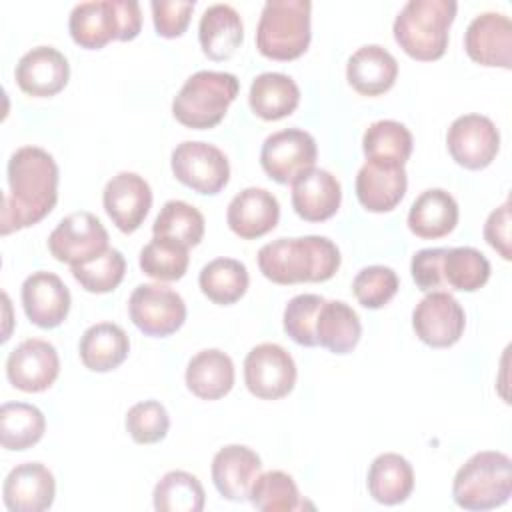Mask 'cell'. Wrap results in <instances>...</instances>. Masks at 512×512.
Here are the masks:
<instances>
[{
	"mask_svg": "<svg viewBox=\"0 0 512 512\" xmlns=\"http://www.w3.org/2000/svg\"><path fill=\"white\" fill-rule=\"evenodd\" d=\"M242 38V18L230 4H212L200 16L198 40L210 60H228L242 44Z\"/></svg>",
	"mask_w": 512,
	"mask_h": 512,
	"instance_id": "26",
	"label": "cell"
},
{
	"mask_svg": "<svg viewBox=\"0 0 512 512\" xmlns=\"http://www.w3.org/2000/svg\"><path fill=\"white\" fill-rule=\"evenodd\" d=\"M446 250L448 248H422L412 256L410 272L420 290L434 292L446 286L442 276V260Z\"/></svg>",
	"mask_w": 512,
	"mask_h": 512,
	"instance_id": "46",
	"label": "cell"
},
{
	"mask_svg": "<svg viewBox=\"0 0 512 512\" xmlns=\"http://www.w3.org/2000/svg\"><path fill=\"white\" fill-rule=\"evenodd\" d=\"M280 218V204L266 188L250 186L240 190L228 204L226 222L228 228L244 238L254 240L276 228Z\"/></svg>",
	"mask_w": 512,
	"mask_h": 512,
	"instance_id": "22",
	"label": "cell"
},
{
	"mask_svg": "<svg viewBox=\"0 0 512 512\" xmlns=\"http://www.w3.org/2000/svg\"><path fill=\"white\" fill-rule=\"evenodd\" d=\"M128 314L134 326L146 336L164 338L174 334L186 320L182 296L164 284H140L128 300Z\"/></svg>",
	"mask_w": 512,
	"mask_h": 512,
	"instance_id": "9",
	"label": "cell"
},
{
	"mask_svg": "<svg viewBox=\"0 0 512 512\" xmlns=\"http://www.w3.org/2000/svg\"><path fill=\"white\" fill-rule=\"evenodd\" d=\"M248 282V270L236 258H214L200 270L198 276L202 294L220 306L238 302L246 294Z\"/></svg>",
	"mask_w": 512,
	"mask_h": 512,
	"instance_id": "34",
	"label": "cell"
},
{
	"mask_svg": "<svg viewBox=\"0 0 512 512\" xmlns=\"http://www.w3.org/2000/svg\"><path fill=\"white\" fill-rule=\"evenodd\" d=\"M126 272V260L120 250L116 248H106L100 256L94 260L72 266V276L76 282L92 294H106L112 292L124 278Z\"/></svg>",
	"mask_w": 512,
	"mask_h": 512,
	"instance_id": "41",
	"label": "cell"
},
{
	"mask_svg": "<svg viewBox=\"0 0 512 512\" xmlns=\"http://www.w3.org/2000/svg\"><path fill=\"white\" fill-rule=\"evenodd\" d=\"M442 276L446 286L460 292H474L488 282L490 262L472 246L448 248L442 260Z\"/></svg>",
	"mask_w": 512,
	"mask_h": 512,
	"instance_id": "37",
	"label": "cell"
},
{
	"mask_svg": "<svg viewBox=\"0 0 512 512\" xmlns=\"http://www.w3.org/2000/svg\"><path fill=\"white\" fill-rule=\"evenodd\" d=\"M8 192L2 198L0 234L34 226L48 216L58 200V166L38 146L18 148L6 166Z\"/></svg>",
	"mask_w": 512,
	"mask_h": 512,
	"instance_id": "1",
	"label": "cell"
},
{
	"mask_svg": "<svg viewBox=\"0 0 512 512\" xmlns=\"http://www.w3.org/2000/svg\"><path fill=\"white\" fill-rule=\"evenodd\" d=\"M260 456L242 444H228L212 458V482L218 494L232 502L250 500V490L260 476Z\"/></svg>",
	"mask_w": 512,
	"mask_h": 512,
	"instance_id": "21",
	"label": "cell"
},
{
	"mask_svg": "<svg viewBox=\"0 0 512 512\" xmlns=\"http://www.w3.org/2000/svg\"><path fill=\"white\" fill-rule=\"evenodd\" d=\"M310 10L308 0H268L256 26V48L272 60H294L310 44Z\"/></svg>",
	"mask_w": 512,
	"mask_h": 512,
	"instance_id": "7",
	"label": "cell"
},
{
	"mask_svg": "<svg viewBox=\"0 0 512 512\" xmlns=\"http://www.w3.org/2000/svg\"><path fill=\"white\" fill-rule=\"evenodd\" d=\"M408 176L404 166L366 160L356 174V198L370 212L394 210L406 194Z\"/></svg>",
	"mask_w": 512,
	"mask_h": 512,
	"instance_id": "24",
	"label": "cell"
},
{
	"mask_svg": "<svg viewBox=\"0 0 512 512\" xmlns=\"http://www.w3.org/2000/svg\"><path fill=\"white\" fill-rule=\"evenodd\" d=\"M246 388L262 400H278L296 384V364L286 348L274 342L254 346L244 360Z\"/></svg>",
	"mask_w": 512,
	"mask_h": 512,
	"instance_id": "12",
	"label": "cell"
},
{
	"mask_svg": "<svg viewBox=\"0 0 512 512\" xmlns=\"http://www.w3.org/2000/svg\"><path fill=\"white\" fill-rule=\"evenodd\" d=\"M250 502L262 512H292L302 506L294 478L282 470H270L256 478Z\"/></svg>",
	"mask_w": 512,
	"mask_h": 512,
	"instance_id": "40",
	"label": "cell"
},
{
	"mask_svg": "<svg viewBox=\"0 0 512 512\" xmlns=\"http://www.w3.org/2000/svg\"><path fill=\"white\" fill-rule=\"evenodd\" d=\"M456 10L454 0H408L394 20V40L414 60H438L448 48Z\"/></svg>",
	"mask_w": 512,
	"mask_h": 512,
	"instance_id": "3",
	"label": "cell"
},
{
	"mask_svg": "<svg viewBox=\"0 0 512 512\" xmlns=\"http://www.w3.org/2000/svg\"><path fill=\"white\" fill-rule=\"evenodd\" d=\"M398 76L396 58L380 44L358 48L346 64L348 84L364 96H380L388 92Z\"/></svg>",
	"mask_w": 512,
	"mask_h": 512,
	"instance_id": "25",
	"label": "cell"
},
{
	"mask_svg": "<svg viewBox=\"0 0 512 512\" xmlns=\"http://www.w3.org/2000/svg\"><path fill=\"white\" fill-rule=\"evenodd\" d=\"M46 418L40 408L26 402H4L0 406V442L6 450H26L40 442Z\"/></svg>",
	"mask_w": 512,
	"mask_h": 512,
	"instance_id": "35",
	"label": "cell"
},
{
	"mask_svg": "<svg viewBox=\"0 0 512 512\" xmlns=\"http://www.w3.org/2000/svg\"><path fill=\"white\" fill-rule=\"evenodd\" d=\"M342 200L338 178L322 168H310L292 182V208L306 222L332 218Z\"/></svg>",
	"mask_w": 512,
	"mask_h": 512,
	"instance_id": "23",
	"label": "cell"
},
{
	"mask_svg": "<svg viewBox=\"0 0 512 512\" xmlns=\"http://www.w3.org/2000/svg\"><path fill=\"white\" fill-rule=\"evenodd\" d=\"M54 496V476L40 462L18 464L4 478L2 498L10 512H44L52 506Z\"/></svg>",
	"mask_w": 512,
	"mask_h": 512,
	"instance_id": "20",
	"label": "cell"
},
{
	"mask_svg": "<svg viewBox=\"0 0 512 512\" xmlns=\"http://www.w3.org/2000/svg\"><path fill=\"white\" fill-rule=\"evenodd\" d=\"M458 224V204L442 188L424 190L410 206L408 228L418 238L434 240L450 234Z\"/></svg>",
	"mask_w": 512,
	"mask_h": 512,
	"instance_id": "27",
	"label": "cell"
},
{
	"mask_svg": "<svg viewBox=\"0 0 512 512\" xmlns=\"http://www.w3.org/2000/svg\"><path fill=\"white\" fill-rule=\"evenodd\" d=\"M158 512H200L206 502L200 480L186 470L166 472L152 492Z\"/></svg>",
	"mask_w": 512,
	"mask_h": 512,
	"instance_id": "36",
	"label": "cell"
},
{
	"mask_svg": "<svg viewBox=\"0 0 512 512\" xmlns=\"http://www.w3.org/2000/svg\"><path fill=\"white\" fill-rule=\"evenodd\" d=\"M300 102L298 84L282 72L258 74L248 92V104L262 120H282L290 116Z\"/></svg>",
	"mask_w": 512,
	"mask_h": 512,
	"instance_id": "30",
	"label": "cell"
},
{
	"mask_svg": "<svg viewBox=\"0 0 512 512\" xmlns=\"http://www.w3.org/2000/svg\"><path fill=\"white\" fill-rule=\"evenodd\" d=\"M22 306L32 324L56 328L70 312V290L58 274L38 270L22 282Z\"/></svg>",
	"mask_w": 512,
	"mask_h": 512,
	"instance_id": "18",
	"label": "cell"
},
{
	"mask_svg": "<svg viewBox=\"0 0 512 512\" xmlns=\"http://www.w3.org/2000/svg\"><path fill=\"white\" fill-rule=\"evenodd\" d=\"M324 304L318 294H298L284 308V332L300 346H318L316 340V318Z\"/></svg>",
	"mask_w": 512,
	"mask_h": 512,
	"instance_id": "43",
	"label": "cell"
},
{
	"mask_svg": "<svg viewBox=\"0 0 512 512\" xmlns=\"http://www.w3.org/2000/svg\"><path fill=\"white\" fill-rule=\"evenodd\" d=\"M196 2L194 0H152V22L162 38H178L186 32Z\"/></svg>",
	"mask_w": 512,
	"mask_h": 512,
	"instance_id": "45",
	"label": "cell"
},
{
	"mask_svg": "<svg viewBox=\"0 0 512 512\" xmlns=\"http://www.w3.org/2000/svg\"><path fill=\"white\" fill-rule=\"evenodd\" d=\"M512 496V460L504 452L482 450L456 472L452 498L464 510H492Z\"/></svg>",
	"mask_w": 512,
	"mask_h": 512,
	"instance_id": "4",
	"label": "cell"
},
{
	"mask_svg": "<svg viewBox=\"0 0 512 512\" xmlns=\"http://www.w3.org/2000/svg\"><path fill=\"white\" fill-rule=\"evenodd\" d=\"M14 78L22 92L36 98H48L68 84L70 64L60 50L52 46H36L18 60Z\"/></svg>",
	"mask_w": 512,
	"mask_h": 512,
	"instance_id": "19",
	"label": "cell"
},
{
	"mask_svg": "<svg viewBox=\"0 0 512 512\" xmlns=\"http://www.w3.org/2000/svg\"><path fill=\"white\" fill-rule=\"evenodd\" d=\"M398 274L390 266L374 264L362 268L352 280V292L356 300L370 310L386 306L398 292Z\"/></svg>",
	"mask_w": 512,
	"mask_h": 512,
	"instance_id": "42",
	"label": "cell"
},
{
	"mask_svg": "<svg viewBox=\"0 0 512 512\" xmlns=\"http://www.w3.org/2000/svg\"><path fill=\"white\" fill-rule=\"evenodd\" d=\"M446 146L456 164L482 170L492 164L500 150V132L488 116L464 114L450 124Z\"/></svg>",
	"mask_w": 512,
	"mask_h": 512,
	"instance_id": "14",
	"label": "cell"
},
{
	"mask_svg": "<svg viewBox=\"0 0 512 512\" xmlns=\"http://www.w3.org/2000/svg\"><path fill=\"white\" fill-rule=\"evenodd\" d=\"M170 166L178 182L198 194H218L230 180L226 154L208 142L186 140L172 150Z\"/></svg>",
	"mask_w": 512,
	"mask_h": 512,
	"instance_id": "8",
	"label": "cell"
},
{
	"mask_svg": "<svg viewBox=\"0 0 512 512\" xmlns=\"http://www.w3.org/2000/svg\"><path fill=\"white\" fill-rule=\"evenodd\" d=\"M316 140L302 128H286L270 134L260 150L262 170L278 184H292L300 174L314 168Z\"/></svg>",
	"mask_w": 512,
	"mask_h": 512,
	"instance_id": "10",
	"label": "cell"
},
{
	"mask_svg": "<svg viewBox=\"0 0 512 512\" xmlns=\"http://www.w3.org/2000/svg\"><path fill=\"white\" fill-rule=\"evenodd\" d=\"M60 372V358L54 344L28 338L6 358V376L22 392H42L54 384Z\"/></svg>",
	"mask_w": 512,
	"mask_h": 512,
	"instance_id": "15",
	"label": "cell"
},
{
	"mask_svg": "<svg viewBox=\"0 0 512 512\" xmlns=\"http://www.w3.org/2000/svg\"><path fill=\"white\" fill-rule=\"evenodd\" d=\"M154 236L172 238L184 246H198L204 238V216L184 200H168L152 224Z\"/></svg>",
	"mask_w": 512,
	"mask_h": 512,
	"instance_id": "38",
	"label": "cell"
},
{
	"mask_svg": "<svg viewBox=\"0 0 512 512\" xmlns=\"http://www.w3.org/2000/svg\"><path fill=\"white\" fill-rule=\"evenodd\" d=\"M366 486L376 502L394 506L408 500L412 494L414 470L404 456L396 452H384L372 460Z\"/></svg>",
	"mask_w": 512,
	"mask_h": 512,
	"instance_id": "31",
	"label": "cell"
},
{
	"mask_svg": "<svg viewBox=\"0 0 512 512\" xmlns=\"http://www.w3.org/2000/svg\"><path fill=\"white\" fill-rule=\"evenodd\" d=\"M78 352L88 370L110 372L126 360L130 352V338L118 324L98 322L84 330Z\"/></svg>",
	"mask_w": 512,
	"mask_h": 512,
	"instance_id": "29",
	"label": "cell"
},
{
	"mask_svg": "<svg viewBox=\"0 0 512 512\" xmlns=\"http://www.w3.org/2000/svg\"><path fill=\"white\" fill-rule=\"evenodd\" d=\"M140 28L142 12L136 0L80 2L68 18L72 40L88 50H98L112 40H134Z\"/></svg>",
	"mask_w": 512,
	"mask_h": 512,
	"instance_id": "5",
	"label": "cell"
},
{
	"mask_svg": "<svg viewBox=\"0 0 512 512\" xmlns=\"http://www.w3.org/2000/svg\"><path fill=\"white\" fill-rule=\"evenodd\" d=\"M412 328L416 336L432 348L454 346L466 328V314L460 302L444 292H428L412 312Z\"/></svg>",
	"mask_w": 512,
	"mask_h": 512,
	"instance_id": "13",
	"label": "cell"
},
{
	"mask_svg": "<svg viewBox=\"0 0 512 512\" xmlns=\"http://www.w3.org/2000/svg\"><path fill=\"white\" fill-rule=\"evenodd\" d=\"M184 378L194 396L202 400H218L234 386V362L218 348L200 350L190 358Z\"/></svg>",
	"mask_w": 512,
	"mask_h": 512,
	"instance_id": "28",
	"label": "cell"
},
{
	"mask_svg": "<svg viewBox=\"0 0 512 512\" xmlns=\"http://www.w3.org/2000/svg\"><path fill=\"white\" fill-rule=\"evenodd\" d=\"M258 268L274 284L326 282L340 268V250L316 234L278 238L258 250Z\"/></svg>",
	"mask_w": 512,
	"mask_h": 512,
	"instance_id": "2",
	"label": "cell"
},
{
	"mask_svg": "<svg viewBox=\"0 0 512 512\" xmlns=\"http://www.w3.org/2000/svg\"><path fill=\"white\" fill-rule=\"evenodd\" d=\"M412 134L396 120H376L362 136V150L366 160L404 166L412 154Z\"/></svg>",
	"mask_w": 512,
	"mask_h": 512,
	"instance_id": "33",
	"label": "cell"
},
{
	"mask_svg": "<svg viewBox=\"0 0 512 512\" xmlns=\"http://www.w3.org/2000/svg\"><path fill=\"white\" fill-rule=\"evenodd\" d=\"M466 54L492 68L512 66V22L502 12H482L468 24L464 32Z\"/></svg>",
	"mask_w": 512,
	"mask_h": 512,
	"instance_id": "17",
	"label": "cell"
},
{
	"mask_svg": "<svg viewBox=\"0 0 512 512\" xmlns=\"http://www.w3.org/2000/svg\"><path fill=\"white\" fill-rule=\"evenodd\" d=\"M102 204L116 228L124 234H130L140 228L150 212V184L136 172H118L106 182Z\"/></svg>",
	"mask_w": 512,
	"mask_h": 512,
	"instance_id": "16",
	"label": "cell"
},
{
	"mask_svg": "<svg viewBox=\"0 0 512 512\" xmlns=\"http://www.w3.org/2000/svg\"><path fill=\"white\" fill-rule=\"evenodd\" d=\"M188 246L164 238L154 236L142 250H140V268L146 276L162 280V282H174L180 280L188 270Z\"/></svg>",
	"mask_w": 512,
	"mask_h": 512,
	"instance_id": "39",
	"label": "cell"
},
{
	"mask_svg": "<svg viewBox=\"0 0 512 512\" xmlns=\"http://www.w3.org/2000/svg\"><path fill=\"white\" fill-rule=\"evenodd\" d=\"M362 336V324L352 306L342 300H324L316 318V340L334 354H348Z\"/></svg>",
	"mask_w": 512,
	"mask_h": 512,
	"instance_id": "32",
	"label": "cell"
},
{
	"mask_svg": "<svg viewBox=\"0 0 512 512\" xmlns=\"http://www.w3.org/2000/svg\"><path fill=\"white\" fill-rule=\"evenodd\" d=\"M108 248V232L92 212L64 216L48 236V250L58 262L80 266Z\"/></svg>",
	"mask_w": 512,
	"mask_h": 512,
	"instance_id": "11",
	"label": "cell"
},
{
	"mask_svg": "<svg viewBox=\"0 0 512 512\" xmlns=\"http://www.w3.org/2000/svg\"><path fill=\"white\" fill-rule=\"evenodd\" d=\"M240 90L238 78L230 72L198 70L172 100L174 118L194 130L214 128L228 112Z\"/></svg>",
	"mask_w": 512,
	"mask_h": 512,
	"instance_id": "6",
	"label": "cell"
},
{
	"mask_svg": "<svg viewBox=\"0 0 512 512\" xmlns=\"http://www.w3.org/2000/svg\"><path fill=\"white\" fill-rule=\"evenodd\" d=\"M510 202L506 200L502 206L492 210L484 222V240L504 258L510 260Z\"/></svg>",
	"mask_w": 512,
	"mask_h": 512,
	"instance_id": "47",
	"label": "cell"
},
{
	"mask_svg": "<svg viewBox=\"0 0 512 512\" xmlns=\"http://www.w3.org/2000/svg\"><path fill=\"white\" fill-rule=\"evenodd\" d=\"M168 428L170 416L156 400L138 402L126 412V430L136 444H156L168 434Z\"/></svg>",
	"mask_w": 512,
	"mask_h": 512,
	"instance_id": "44",
	"label": "cell"
}]
</instances>
